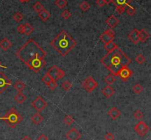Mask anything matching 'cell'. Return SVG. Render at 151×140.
I'll list each match as a JSON object with an SVG mask.
<instances>
[{
	"mask_svg": "<svg viewBox=\"0 0 151 140\" xmlns=\"http://www.w3.org/2000/svg\"><path fill=\"white\" fill-rule=\"evenodd\" d=\"M113 0H104V2L106 4H110L112 2Z\"/></svg>",
	"mask_w": 151,
	"mask_h": 140,
	"instance_id": "cell-46",
	"label": "cell"
},
{
	"mask_svg": "<svg viewBox=\"0 0 151 140\" xmlns=\"http://www.w3.org/2000/svg\"><path fill=\"white\" fill-rule=\"evenodd\" d=\"M100 62L112 75L117 76L122 68L128 67L131 64V60L118 47L114 51L105 55L100 60Z\"/></svg>",
	"mask_w": 151,
	"mask_h": 140,
	"instance_id": "cell-2",
	"label": "cell"
},
{
	"mask_svg": "<svg viewBox=\"0 0 151 140\" xmlns=\"http://www.w3.org/2000/svg\"><path fill=\"white\" fill-rule=\"evenodd\" d=\"M96 4H97L99 7H100V8H102V7H103L106 5L104 0H96Z\"/></svg>",
	"mask_w": 151,
	"mask_h": 140,
	"instance_id": "cell-42",
	"label": "cell"
},
{
	"mask_svg": "<svg viewBox=\"0 0 151 140\" xmlns=\"http://www.w3.org/2000/svg\"><path fill=\"white\" fill-rule=\"evenodd\" d=\"M41 81H42V82L44 84V85H48L49 84H50V82H51L52 81V79L51 76H50L49 75L48 73H46L45 75H44V76L42 77V79H41Z\"/></svg>",
	"mask_w": 151,
	"mask_h": 140,
	"instance_id": "cell-29",
	"label": "cell"
},
{
	"mask_svg": "<svg viewBox=\"0 0 151 140\" xmlns=\"http://www.w3.org/2000/svg\"><path fill=\"white\" fill-rule=\"evenodd\" d=\"M102 93L106 98H110L114 94V89L111 85H107L102 89Z\"/></svg>",
	"mask_w": 151,
	"mask_h": 140,
	"instance_id": "cell-15",
	"label": "cell"
},
{
	"mask_svg": "<svg viewBox=\"0 0 151 140\" xmlns=\"http://www.w3.org/2000/svg\"><path fill=\"white\" fill-rule=\"evenodd\" d=\"M13 20L16 22H20L21 21L23 20L24 17H23V15L22 13H20L19 12H16L13 14Z\"/></svg>",
	"mask_w": 151,
	"mask_h": 140,
	"instance_id": "cell-31",
	"label": "cell"
},
{
	"mask_svg": "<svg viewBox=\"0 0 151 140\" xmlns=\"http://www.w3.org/2000/svg\"><path fill=\"white\" fill-rule=\"evenodd\" d=\"M47 86H48L49 89H50V90L53 91V90H55V89H56L57 87H58V83H57L56 81L52 80L51 82H50V84H49L48 85H47Z\"/></svg>",
	"mask_w": 151,
	"mask_h": 140,
	"instance_id": "cell-39",
	"label": "cell"
},
{
	"mask_svg": "<svg viewBox=\"0 0 151 140\" xmlns=\"http://www.w3.org/2000/svg\"><path fill=\"white\" fill-rule=\"evenodd\" d=\"M106 23L109 27L111 28V29H114L120 24V21H119V19L116 17L115 15H111L106 19Z\"/></svg>",
	"mask_w": 151,
	"mask_h": 140,
	"instance_id": "cell-14",
	"label": "cell"
},
{
	"mask_svg": "<svg viewBox=\"0 0 151 140\" xmlns=\"http://www.w3.org/2000/svg\"><path fill=\"white\" fill-rule=\"evenodd\" d=\"M13 46L12 42L8 38H4L0 41V48L4 51H8Z\"/></svg>",
	"mask_w": 151,
	"mask_h": 140,
	"instance_id": "cell-17",
	"label": "cell"
},
{
	"mask_svg": "<svg viewBox=\"0 0 151 140\" xmlns=\"http://www.w3.org/2000/svg\"><path fill=\"white\" fill-rule=\"evenodd\" d=\"M47 73H48L49 75L51 76L52 80L56 81V82L58 80L63 79L66 76L65 71L61 70V68H59L58 66H56V65H53V66H52L51 68L49 69Z\"/></svg>",
	"mask_w": 151,
	"mask_h": 140,
	"instance_id": "cell-5",
	"label": "cell"
},
{
	"mask_svg": "<svg viewBox=\"0 0 151 140\" xmlns=\"http://www.w3.org/2000/svg\"><path fill=\"white\" fill-rule=\"evenodd\" d=\"M105 139L106 140H114V135L112 133H107L105 136Z\"/></svg>",
	"mask_w": 151,
	"mask_h": 140,
	"instance_id": "cell-41",
	"label": "cell"
},
{
	"mask_svg": "<svg viewBox=\"0 0 151 140\" xmlns=\"http://www.w3.org/2000/svg\"><path fill=\"white\" fill-rule=\"evenodd\" d=\"M133 91H134L135 93H136V94H140L141 92L143 91V87H142V85H139V84H136V85H135L133 87Z\"/></svg>",
	"mask_w": 151,
	"mask_h": 140,
	"instance_id": "cell-33",
	"label": "cell"
},
{
	"mask_svg": "<svg viewBox=\"0 0 151 140\" xmlns=\"http://www.w3.org/2000/svg\"><path fill=\"white\" fill-rule=\"evenodd\" d=\"M104 48L105 49L108 51V52H111V51L117 49L118 48V46H117L114 41H111V42H109V43H105Z\"/></svg>",
	"mask_w": 151,
	"mask_h": 140,
	"instance_id": "cell-19",
	"label": "cell"
},
{
	"mask_svg": "<svg viewBox=\"0 0 151 140\" xmlns=\"http://www.w3.org/2000/svg\"><path fill=\"white\" fill-rule=\"evenodd\" d=\"M145 60H146V59H145V57H144V55H142V54H138L137 57H136V62L138 64H139V65L143 64L145 62Z\"/></svg>",
	"mask_w": 151,
	"mask_h": 140,
	"instance_id": "cell-35",
	"label": "cell"
},
{
	"mask_svg": "<svg viewBox=\"0 0 151 140\" xmlns=\"http://www.w3.org/2000/svg\"><path fill=\"white\" fill-rule=\"evenodd\" d=\"M108 114L110 116V117L113 120H116L121 116L122 113L120 112V110H119L117 107H113L112 109L109 110L108 112Z\"/></svg>",
	"mask_w": 151,
	"mask_h": 140,
	"instance_id": "cell-16",
	"label": "cell"
},
{
	"mask_svg": "<svg viewBox=\"0 0 151 140\" xmlns=\"http://www.w3.org/2000/svg\"><path fill=\"white\" fill-rule=\"evenodd\" d=\"M22 140H33V139H32L30 138V137H29V136L26 135V136H24V137H23V139H22Z\"/></svg>",
	"mask_w": 151,
	"mask_h": 140,
	"instance_id": "cell-45",
	"label": "cell"
},
{
	"mask_svg": "<svg viewBox=\"0 0 151 140\" xmlns=\"http://www.w3.org/2000/svg\"><path fill=\"white\" fill-rule=\"evenodd\" d=\"M128 37L134 44H138L139 42V30L136 28H134L131 33L128 35Z\"/></svg>",
	"mask_w": 151,
	"mask_h": 140,
	"instance_id": "cell-13",
	"label": "cell"
},
{
	"mask_svg": "<svg viewBox=\"0 0 151 140\" xmlns=\"http://www.w3.org/2000/svg\"><path fill=\"white\" fill-rule=\"evenodd\" d=\"M31 120L34 124H36V125H39V124H41V123H42L43 120H44V117H43V116L41 115L40 113L37 112L32 116Z\"/></svg>",
	"mask_w": 151,
	"mask_h": 140,
	"instance_id": "cell-18",
	"label": "cell"
},
{
	"mask_svg": "<svg viewBox=\"0 0 151 140\" xmlns=\"http://www.w3.org/2000/svg\"><path fill=\"white\" fill-rule=\"evenodd\" d=\"M134 131L140 137H143L150 131V127L144 121H139L134 126Z\"/></svg>",
	"mask_w": 151,
	"mask_h": 140,
	"instance_id": "cell-8",
	"label": "cell"
},
{
	"mask_svg": "<svg viewBox=\"0 0 151 140\" xmlns=\"http://www.w3.org/2000/svg\"><path fill=\"white\" fill-rule=\"evenodd\" d=\"M23 119V117L15 108L10 109L4 117H0V120L6 122L7 124L12 128H16L19 123H22Z\"/></svg>",
	"mask_w": 151,
	"mask_h": 140,
	"instance_id": "cell-4",
	"label": "cell"
},
{
	"mask_svg": "<svg viewBox=\"0 0 151 140\" xmlns=\"http://www.w3.org/2000/svg\"><path fill=\"white\" fill-rule=\"evenodd\" d=\"M0 68H4V69H7V68H8V67H7V66H5V65H2V64H1V62H0Z\"/></svg>",
	"mask_w": 151,
	"mask_h": 140,
	"instance_id": "cell-47",
	"label": "cell"
},
{
	"mask_svg": "<svg viewBox=\"0 0 151 140\" xmlns=\"http://www.w3.org/2000/svg\"><path fill=\"white\" fill-rule=\"evenodd\" d=\"M16 54L26 66L35 73H38L47 64L44 60L47 52L33 39L27 40Z\"/></svg>",
	"mask_w": 151,
	"mask_h": 140,
	"instance_id": "cell-1",
	"label": "cell"
},
{
	"mask_svg": "<svg viewBox=\"0 0 151 140\" xmlns=\"http://www.w3.org/2000/svg\"><path fill=\"white\" fill-rule=\"evenodd\" d=\"M139 41L145 43L150 37V35L145 29H141V30L139 31Z\"/></svg>",
	"mask_w": 151,
	"mask_h": 140,
	"instance_id": "cell-20",
	"label": "cell"
},
{
	"mask_svg": "<svg viewBox=\"0 0 151 140\" xmlns=\"http://www.w3.org/2000/svg\"><path fill=\"white\" fill-rule=\"evenodd\" d=\"M38 16H39V18H40V19L43 21L45 22V21H47L49 19H50V16H51V14H50V12L47 10L44 9L38 12Z\"/></svg>",
	"mask_w": 151,
	"mask_h": 140,
	"instance_id": "cell-21",
	"label": "cell"
},
{
	"mask_svg": "<svg viewBox=\"0 0 151 140\" xmlns=\"http://www.w3.org/2000/svg\"><path fill=\"white\" fill-rule=\"evenodd\" d=\"M132 0H113L112 2L117 6H128L130 5Z\"/></svg>",
	"mask_w": 151,
	"mask_h": 140,
	"instance_id": "cell-23",
	"label": "cell"
},
{
	"mask_svg": "<svg viewBox=\"0 0 151 140\" xmlns=\"http://www.w3.org/2000/svg\"><path fill=\"white\" fill-rule=\"evenodd\" d=\"M82 86L88 92H92L98 87V83L94 80L93 77L89 76L83 81Z\"/></svg>",
	"mask_w": 151,
	"mask_h": 140,
	"instance_id": "cell-6",
	"label": "cell"
},
{
	"mask_svg": "<svg viewBox=\"0 0 151 140\" xmlns=\"http://www.w3.org/2000/svg\"><path fill=\"white\" fill-rule=\"evenodd\" d=\"M125 10H126L127 14L129 15H131V16H134V15L136 14V10L135 8H133V7L131 6V5H128V6H127L126 8H125Z\"/></svg>",
	"mask_w": 151,
	"mask_h": 140,
	"instance_id": "cell-32",
	"label": "cell"
},
{
	"mask_svg": "<svg viewBox=\"0 0 151 140\" xmlns=\"http://www.w3.org/2000/svg\"><path fill=\"white\" fill-rule=\"evenodd\" d=\"M134 116L136 120H142L143 118V113L139 110H137L134 113Z\"/></svg>",
	"mask_w": 151,
	"mask_h": 140,
	"instance_id": "cell-38",
	"label": "cell"
},
{
	"mask_svg": "<svg viewBox=\"0 0 151 140\" xmlns=\"http://www.w3.org/2000/svg\"><path fill=\"white\" fill-rule=\"evenodd\" d=\"M61 16L64 19H68L72 16V13H71L68 10H65L62 12V13L61 14Z\"/></svg>",
	"mask_w": 151,
	"mask_h": 140,
	"instance_id": "cell-37",
	"label": "cell"
},
{
	"mask_svg": "<svg viewBox=\"0 0 151 140\" xmlns=\"http://www.w3.org/2000/svg\"><path fill=\"white\" fill-rule=\"evenodd\" d=\"M19 1L21 2H29L30 0H19Z\"/></svg>",
	"mask_w": 151,
	"mask_h": 140,
	"instance_id": "cell-48",
	"label": "cell"
},
{
	"mask_svg": "<svg viewBox=\"0 0 151 140\" xmlns=\"http://www.w3.org/2000/svg\"><path fill=\"white\" fill-rule=\"evenodd\" d=\"M132 75H133V71H131L130 68H128V67H124V68H122L121 70H120L117 76H120V78L122 81H124V82H127V81L131 78Z\"/></svg>",
	"mask_w": 151,
	"mask_h": 140,
	"instance_id": "cell-11",
	"label": "cell"
},
{
	"mask_svg": "<svg viewBox=\"0 0 151 140\" xmlns=\"http://www.w3.org/2000/svg\"><path fill=\"white\" fill-rule=\"evenodd\" d=\"M61 87H62L63 89H65L66 91H69L72 88V84L70 82H69V81H65V82H64V83L61 85Z\"/></svg>",
	"mask_w": 151,
	"mask_h": 140,
	"instance_id": "cell-34",
	"label": "cell"
},
{
	"mask_svg": "<svg viewBox=\"0 0 151 140\" xmlns=\"http://www.w3.org/2000/svg\"><path fill=\"white\" fill-rule=\"evenodd\" d=\"M17 31L20 34H24V24H21L18 26Z\"/></svg>",
	"mask_w": 151,
	"mask_h": 140,
	"instance_id": "cell-44",
	"label": "cell"
},
{
	"mask_svg": "<svg viewBox=\"0 0 151 140\" xmlns=\"http://www.w3.org/2000/svg\"><path fill=\"white\" fill-rule=\"evenodd\" d=\"M38 140H49V139H48V137H47V135L42 134L39 136L38 138Z\"/></svg>",
	"mask_w": 151,
	"mask_h": 140,
	"instance_id": "cell-43",
	"label": "cell"
},
{
	"mask_svg": "<svg viewBox=\"0 0 151 140\" xmlns=\"http://www.w3.org/2000/svg\"><path fill=\"white\" fill-rule=\"evenodd\" d=\"M55 5H56L58 8L63 9L67 5V2L66 0H56L55 2Z\"/></svg>",
	"mask_w": 151,
	"mask_h": 140,
	"instance_id": "cell-28",
	"label": "cell"
},
{
	"mask_svg": "<svg viewBox=\"0 0 151 140\" xmlns=\"http://www.w3.org/2000/svg\"><path fill=\"white\" fill-rule=\"evenodd\" d=\"M35 29L30 24L26 23L24 24V34L26 35H30L34 32Z\"/></svg>",
	"mask_w": 151,
	"mask_h": 140,
	"instance_id": "cell-22",
	"label": "cell"
},
{
	"mask_svg": "<svg viewBox=\"0 0 151 140\" xmlns=\"http://www.w3.org/2000/svg\"><path fill=\"white\" fill-rule=\"evenodd\" d=\"M33 8L34 9V10L36 11V12H39L40 11H41L42 10L44 9V7L40 2H36V4H35L34 5H33Z\"/></svg>",
	"mask_w": 151,
	"mask_h": 140,
	"instance_id": "cell-30",
	"label": "cell"
},
{
	"mask_svg": "<svg viewBox=\"0 0 151 140\" xmlns=\"http://www.w3.org/2000/svg\"><path fill=\"white\" fill-rule=\"evenodd\" d=\"M12 85L10 79L6 76L4 73L0 72V94H2L7 89V88Z\"/></svg>",
	"mask_w": 151,
	"mask_h": 140,
	"instance_id": "cell-9",
	"label": "cell"
},
{
	"mask_svg": "<svg viewBox=\"0 0 151 140\" xmlns=\"http://www.w3.org/2000/svg\"><path fill=\"white\" fill-rule=\"evenodd\" d=\"M80 8L83 11H87L90 9V5L87 2H83L80 5Z\"/></svg>",
	"mask_w": 151,
	"mask_h": 140,
	"instance_id": "cell-36",
	"label": "cell"
},
{
	"mask_svg": "<svg viewBox=\"0 0 151 140\" xmlns=\"http://www.w3.org/2000/svg\"><path fill=\"white\" fill-rule=\"evenodd\" d=\"M32 106L37 111V112L40 113L48 106L47 102L45 101L44 98L41 96H38L31 103Z\"/></svg>",
	"mask_w": 151,
	"mask_h": 140,
	"instance_id": "cell-7",
	"label": "cell"
},
{
	"mask_svg": "<svg viewBox=\"0 0 151 140\" xmlns=\"http://www.w3.org/2000/svg\"><path fill=\"white\" fill-rule=\"evenodd\" d=\"M81 137H82V135H81L80 133L75 128L69 130L66 134V137L68 140H79Z\"/></svg>",
	"mask_w": 151,
	"mask_h": 140,
	"instance_id": "cell-12",
	"label": "cell"
},
{
	"mask_svg": "<svg viewBox=\"0 0 151 140\" xmlns=\"http://www.w3.org/2000/svg\"><path fill=\"white\" fill-rule=\"evenodd\" d=\"M64 122L66 123V125H72V124L75 123V119H74L71 115H66L64 117Z\"/></svg>",
	"mask_w": 151,
	"mask_h": 140,
	"instance_id": "cell-27",
	"label": "cell"
},
{
	"mask_svg": "<svg viewBox=\"0 0 151 140\" xmlns=\"http://www.w3.org/2000/svg\"><path fill=\"white\" fill-rule=\"evenodd\" d=\"M115 82V77H114V76L112 75V74H109V75H108L105 78V82H106L108 85H113Z\"/></svg>",
	"mask_w": 151,
	"mask_h": 140,
	"instance_id": "cell-26",
	"label": "cell"
},
{
	"mask_svg": "<svg viewBox=\"0 0 151 140\" xmlns=\"http://www.w3.org/2000/svg\"><path fill=\"white\" fill-rule=\"evenodd\" d=\"M115 37V33L112 29H107L100 36V39L103 43H107L109 42L114 41V39Z\"/></svg>",
	"mask_w": 151,
	"mask_h": 140,
	"instance_id": "cell-10",
	"label": "cell"
},
{
	"mask_svg": "<svg viewBox=\"0 0 151 140\" xmlns=\"http://www.w3.org/2000/svg\"><path fill=\"white\" fill-rule=\"evenodd\" d=\"M125 8H126V6H117L116 7V11L121 15L125 11Z\"/></svg>",
	"mask_w": 151,
	"mask_h": 140,
	"instance_id": "cell-40",
	"label": "cell"
},
{
	"mask_svg": "<svg viewBox=\"0 0 151 140\" xmlns=\"http://www.w3.org/2000/svg\"><path fill=\"white\" fill-rule=\"evenodd\" d=\"M50 45L61 56H66L77 45V41L66 30L61 33L55 37Z\"/></svg>",
	"mask_w": 151,
	"mask_h": 140,
	"instance_id": "cell-3",
	"label": "cell"
},
{
	"mask_svg": "<svg viewBox=\"0 0 151 140\" xmlns=\"http://www.w3.org/2000/svg\"><path fill=\"white\" fill-rule=\"evenodd\" d=\"M14 88L18 91V92H22L25 89H26V85L24 82H21V81H18L16 82L14 85Z\"/></svg>",
	"mask_w": 151,
	"mask_h": 140,
	"instance_id": "cell-25",
	"label": "cell"
},
{
	"mask_svg": "<svg viewBox=\"0 0 151 140\" xmlns=\"http://www.w3.org/2000/svg\"><path fill=\"white\" fill-rule=\"evenodd\" d=\"M14 100H16L18 103H20V104H22V103H24V102L26 101L27 97L25 95H24L23 93H22V92H19L17 93V95H16V96L14 97Z\"/></svg>",
	"mask_w": 151,
	"mask_h": 140,
	"instance_id": "cell-24",
	"label": "cell"
}]
</instances>
